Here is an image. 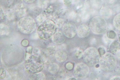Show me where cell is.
<instances>
[{
    "label": "cell",
    "mask_w": 120,
    "mask_h": 80,
    "mask_svg": "<svg viewBox=\"0 0 120 80\" xmlns=\"http://www.w3.org/2000/svg\"><path fill=\"white\" fill-rule=\"evenodd\" d=\"M57 27L53 21L47 20L39 25L37 33L39 38L44 40H47L52 38L56 32Z\"/></svg>",
    "instance_id": "1"
},
{
    "label": "cell",
    "mask_w": 120,
    "mask_h": 80,
    "mask_svg": "<svg viewBox=\"0 0 120 80\" xmlns=\"http://www.w3.org/2000/svg\"><path fill=\"white\" fill-rule=\"evenodd\" d=\"M44 66V62L41 58L33 55L26 60L24 68L26 72L32 74L41 72Z\"/></svg>",
    "instance_id": "2"
},
{
    "label": "cell",
    "mask_w": 120,
    "mask_h": 80,
    "mask_svg": "<svg viewBox=\"0 0 120 80\" xmlns=\"http://www.w3.org/2000/svg\"><path fill=\"white\" fill-rule=\"evenodd\" d=\"M36 27V21L31 17H23L17 23V27L19 31L26 34L34 32Z\"/></svg>",
    "instance_id": "3"
},
{
    "label": "cell",
    "mask_w": 120,
    "mask_h": 80,
    "mask_svg": "<svg viewBox=\"0 0 120 80\" xmlns=\"http://www.w3.org/2000/svg\"><path fill=\"white\" fill-rule=\"evenodd\" d=\"M99 64L102 70L105 72H111L113 71L116 66V57L112 53H105L100 57Z\"/></svg>",
    "instance_id": "4"
},
{
    "label": "cell",
    "mask_w": 120,
    "mask_h": 80,
    "mask_svg": "<svg viewBox=\"0 0 120 80\" xmlns=\"http://www.w3.org/2000/svg\"><path fill=\"white\" fill-rule=\"evenodd\" d=\"M90 27V29L94 33L100 35L105 32L107 29L108 25L104 18L96 16L91 20Z\"/></svg>",
    "instance_id": "5"
},
{
    "label": "cell",
    "mask_w": 120,
    "mask_h": 80,
    "mask_svg": "<svg viewBox=\"0 0 120 80\" xmlns=\"http://www.w3.org/2000/svg\"><path fill=\"white\" fill-rule=\"evenodd\" d=\"M100 55L96 48H88L83 52L82 58L83 61L90 66H93L99 63Z\"/></svg>",
    "instance_id": "6"
},
{
    "label": "cell",
    "mask_w": 120,
    "mask_h": 80,
    "mask_svg": "<svg viewBox=\"0 0 120 80\" xmlns=\"http://www.w3.org/2000/svg\"><path fill=\"white\" fill-rule=\"evenodd\" d=\"M89 72V68L87 65L84 63H80L75 66L73 73L76 78L82 79L88 76Z\"/></svg>",
    "instance_id": "7"
},
{
    "label": "cell",
    "mask_w": 120,
    "mask_h": 80,
    "mask_svg": "<svg viewBox=\"0 0 120 80\" xmlns=\"http://www.w3.org/2000/svg\"><path fill=\"white\" fill-rule=\"evenodd\" d=\"M62 30L65 36L69 38L75 37L77 32L76 26L74 23L72 22L65 23L62 27Z\"/></svg>",
    "instance_id": "8"
},
{
    "label": "cell",
    "mask_w": 120,
    "mask_h": 80,
    "mask_svg": "<svg viewBox=\"0 0 120 80\" xmlns=\"http://www.w3.org/2000/svg\"><path fill=\"white\" fill-rule=\"evenodd\" d=\"M56 50L53 49L48 48L41 52V58L44 62L47 65L51 63L53 60Z\"/></svg>",
    "instance_id": "9"
},
{
    "label": "cell",
    "mask_w": 120,
    "mask_h": 80,
    "mask_svg": "<svg viewBox=\"0 0 120 80\" xmlns=\"http://www.w3.org/2000/svg\"><path fill=\"white\" fill-rule=\"evenodd\" d=\"M90 29L89 27L86 24L80 25L77 29V34L79 37L84 38L87 37L89 34Z\"/></svg>",
    "instance_id": "10"
},
{
    "label": "cell",
    "mask_w": 120,
    "mask_h": 80,
    "mask_svg": "<svg viewBox=\"0 0 120 80\" xmlns=\"http://www.w3.org/2000/svg\"><path fill=\"white\" fill-rule=\"evenodd\" d=\"M65 36L63 33L57 31L52 37V42L57 45L62 44L65 41Z\"/></svg>",
    "instance_id": "11"
},
{
    "label": "cell",
    "mask_w": 120,
    "mask_h": 80,
    "mask_svg": "<svg viewBox=\"0 0 120 80\" xmlns=\"http://www.w3.org/2000/svg\"><path fill=\"white\" fill-rule=\"evenodd\" d=\"M14 11L16 13L19 18H22L24 17L26 13V10L22 4H17L15 5Z\"/></svg>",
    "instance_id": "12"
},
{
    "label": "cell",
    "mask_w": 120,
    "mask_h": 80,
    "mask_svg": "<svg viewBox=\"0 0 120 80\" xmlns=\"http://www.w3.org/2000/svg\"><path fill=\"white\" fill-rule=\"evenodd\" d=\"M113 14V11L111 7L106 6L102 7L100 11V14L103 18H108L111 17Z\"/></svg>",
    "instance_id": "13"
},
{
    "label": "cell",
    "mask_w": 120,
    "mask_h": 80,
    "mask_svg": "<svg viewBox=\"0 0 120 80\" xmlns=\"http://www.w3.org/2000/svg\"><path fill=\"white\" fill-rule=\"evenodd\" d=\"M55 57L56 60L59 62H64L66 60L67 58V55L65 52L62 50L58 51L56 53Z\"/></svg>",
    "instance_id": "14"
},
{
    "label": "cell",
    "mask_w": 120,
    "mask_h": 80,
    "mask_svg": "<svg viewBox=\"0 0 120 80\" xmlns=\"http://www.w3.org/2000/svg\"><path fill=\"white\" fill-rule=\"evenodd\" d=\"M110 50L112 54H117L120 50V43L117 40H115L111 44Z\"/></svg>",
    "instance_id": "15"
},
{
    "label": "cell",
    "mask_w": 120,
    "mask_h": 80,
    "mask_svg": "<svg viewBox=\"0 0 120 80\" xmlns=\"http://www.w3.org/2000/svg\"><path fill=\"white\" fill-rule=\"evenodd\" d=\"M49 65L48 67V71L51 74H55L58 71L59 66L57 64L51 63Z\"/></svg>",
    "instance_id": "16"
},
{
    "label": "cell",
    "mask_w": 120,
    "mask_h": 80,
    "mask_svg": "<svg viewBox=\"0 0 120 80\" xmlns=\"http://www.w3.org/2000/svg\"><path fill=\"white\" fill-rule=\"evenodd\" d=\"M30 80H45V76L44 73L40 72L32 74L30 76Z\"/></svg>",
    "instance_id": "17"
},
{
    "label": "cell",
    "mask_w": 120,
    "mask_h": 80,
    "mask_svg": "<svg viewBox=\"0 0 120 80\" xmlns=\"http://www.w3.org/2000/svg\"><path fill=\"white\" fill-rule=\"evenodd\" d=\"M84 8L81 13V19L83 22H86L90 19V14L88 11L86 10V7Z\"/></svg>",
    "instance_id": "18"
},
{
    "label": "cell",
    "mask_w": 120,
    "mask_h": 80,
    "mask_svg": "<svg viewBox=\"0 0 120 80\" xmlns=\"http://www.w3.org/2000/svg\"><path fill=\"white\" fill-rule=\"evenodd\" d=\"M0 33L1 35L7 34L9 33V28L8 25L5 23H1L0 25Z\"/></svg>",
    "instance_id": "19"
},
{
    "label": "cell",
    "mask_w": 120,
    "mask_h": 80,
    "mask_svg": "<svg viewBox=\"0 0 120 80\" xmlns=\"http://www.w3.org/2000/svg\"><path fill=\"white\" fill-rule=\"evenodd\" d=\"M103 2V0H91V5L92 7L96 9L101 7Z\"/></svg>",
    "instance_id": "20"
},
{
    "label": "cell",
    "mask_w": 120,
    "mask_h": 80,
    "mask_svg": "<svg viewBox=\"0 0 120 80\" xmlns=\"http://www.w3.org/2000/svg\"><path fill=\"white\" fill-rule=\"evenodd\" d=\"M49 3V0H38L37 5L39 8L45 9L48 6Z\"/></svg>",
    "instance_id": "21"
},
{
    "label": "cell",
    "mask_w": 120,
    "mask_h": 80,
    "mask_svg": "<svg viewBox=\"0 0 120 80\" xmlns=\"http://www.w3.org/2000/svg\"><path fill=\"white\" fill-rule=\"evenodd\" d=\"M47 16L45 14H41L38 15L36 18V22L39 25L46 21Z\"/></svg>",
    "instance_id": "22"
},
{
    "label": "cell",
    "mask_w": 120,
    "mask_h": 80,
    "mask_svg": "<svg viewBox=\"0 0 120 80\" xmlns=\"http://www.w3.org/2000/svg\"><path fill=\"white\" fill-rule=\"evenodd\" d=\"M113 24L116 28L120 30V13L115 17L113 19Z\"/></svg>",
    "instance_id": "23"
},
{
    "label": "cell",
    "mask_w": 120,
    "mask_h": 80,
    "mask_svg": "<svg viewBox=\"0 0 120 80\" xmlns=\"http://www.w3.org/2000/svg\"><path fill=\"white\" fill-rule=\"evenodd\" d=\"M15 11L11 10H8L6 11H4L5 16L8 20H13L15 18Z\"/></svg>",
    "instance_id": "24"
},
{
    "label": "cell",
    "mask_w": 120,
    "mask_h": 80,
    "mask_svg": "<svg viewBox=\"0 0 120 80\" xmlns=\"http://www.w3.org/2000/svg\"><path fill=\"white\" fill-rule=\"evenodd\" d=\"M65 23V21L64 19L62 18L57 19L55 22V24L57 27L60 28L63 27Z\"/></svg>",
    "instance_id": "25"
},
{
    "label": "cell",
    "mask_w": 120,
    "mask_h": 80,
    "mask_svg": "<svg viewBox=\"0 0 120 80\" xmlns=\"http://www.w3.org/2000/svg\"><path fill=\"white\" fill-rule=\"evenodd\" d=\"M67 18L70 20H73L77 17V14L75 11H71L68 13L67 14Z\"/></svg>",
    "instance_id": "26"
},
{
    "label": "cell",
    "mask_w": 120,
    "mask_h": 80,
    "mask_svg": "<svg viewBox=\"0 0 120 80\" xmlns=\"http://www.w3.org/2000/svg\"><path fill=\"white\" fill-rule=\"evenodd\" d=\"M107 36L109 39L112 40L115 39L116 37V34L114 31H111L108 32L107 34Z\"/></svg>",
    "instance_id": "27"
},
{
    "label": "cell",
    "mask_w": 120,
    "mask_h": 80,
    "mask_svg": "<svg viewBox=\"0 0 120 80\" xmlns=\"http://www.w3.org/2000/svg\"><path fill=\"white\" fill-rule=\"evenodd\" d=\"M6 4L8 7L10 8V7L14 6L16 4L17 0H6Z\"/></svg>",
    "instance_id": "28"
},
{
    "label": "cell",
    "mask_w": 120,
    "mask_h": 80,
    "mask_svg": "<svg viewBox=\"0 0 120 80\" xmlns=\"http://www.w3.org/2000/svg\"><path fill=\"white\" fill-rule=\"evenodd\" d=\"M63 3L65 6L70 7L73 4V0H63Z\"/></svg>",
    "instance_id": "29"
},
{
    "label": "cell",
    "mask_w": 120,
    "mask_h": 80,
    "mask_svg": "<svg viewBox=\"0 0 120 80\" xmlns=\"http://www.w3.org/2000/svg\"><path fill=\"white\" fill-rule=\"evenodd\" d=\"M32 53L34 55L39 56V55H40L41 53V52L38 48H34L33 49Z\"/></svg>",
    "instance_id": "30"
},
{
    "label": "cell",
    "mask_w": 120,
    "mask_h": 80,
    "mask_svg": "<svg viewBox=\"0 0 120 80\" xmlns=\"http://www.w3.org/2000/svg\"><path fill=\"white\" fill-rule=\"evenodd\" d=\"M111 39L108 38L107 34L104 35L102 38V41L105 44L108 45L110 43Z\"/></svg>",
    "instance_id": "31"
},
{
    "label": "cell",
    "mask_w": 120,
    "mask_h": 80,
    "mask_svg": "<svg viewBox=\"0 0 120 80\" xmlns=\"http://www.w3.org/2000/svg\"><path fill=\"white\" fill-rule=\"evenodd\" d=\"M83 52L80 49L77 50L75 53V55L78 58H81L83 55Z\"/></svg>",
    "instance_id": "32"
},
{
    "label": "cell",
    "mask_w": 120,
    "mask_h": 80,
    "mask_svg": "<svg viewBox=\"0 0 120 80\" xmlns=\"http://www.w3.org/2000/svg\"><path fill=\"white\" fill-rule=\"evenodd\" d=\"M66 69L67 70H71L73 69L74 65L71 62H68L67 63L65 66Z\"/></svg>",
    "instance_id": "33"
},
{
    "label": "cell",
    "mask_w": 120,
    "mask_h": 80,
    "mask_svg": "<svg viewBox=\"0 0 120 80\" xmlns=\"http://www.w3.org/2000/svg\"><path fill=\"white\" fill-rule=\"evenodd\" d=\"M98 52L100 56H102L105 53V51L104 48L102 47H100L98 49Z\"/></svg>",
    "instance_id": "34"
},
{
    "label": "cell",
    "mask_w": 120,
    "mask_h": 80,
    "mask_svg": "<svg viewBox=\"0 0 120 80\" xmlns=\"http://www.w3.org/2000/svg\"><path fill=\"white\" fill-rule=\"evenodd\" d=\"M6 76V73L4 70L3 69H1L0 70V79H4Z\"/></svg>",
    "instance_id": "35"
},
{
    "label": "cell",
    "mask_w": 120,
    "mask_h": 80,
    "mask_svg": "<svg viewBox=\"0 0 120 80\" xmlns=\"http://www.w3.org/2000/svg\"><path fill=\"white\" fill-rule=\"evenodd\" d=\"M5 17V13L4 11L3 8H2L1 6L0 7V19L1 20H3L4 18Z\"/></svg>",
    "instance_id": "36"
},
{
    "label": "cell",
    "mask_w": 120,
    "mask_h": 80,
    "mask_svg": "<svg viewBox=\"0 0 120 80\" xmlns=\"http://www.w3.org/2000/svg\"><path fill=\"white\" fill-rule=\"evenodd\" d=\"M29 42L27 40H22L21 42V44L24 47H26L28 45Z\"/></svg>",
    "instance_id": "37"
},
{
    "label": "cell",
    "mask_w": 120,
    "mask_h": 80,
    "mask_svg": "<svg viewBox=\"0 0 120 80\" xmlns=\"http://www.w3.org/2000/svg\"><path fill=\"white\" fill-rule=\"evenodd\" d=\"M33 49L31 46H30L28 47L26 49V51L28 53L31 54L32 52H33Z\"/></svg>",
    "instance_id": "38"
},
{
    "label": "cell",
    "mask_w": 120,
    "mask_h": 80,
    "mask_svg": "<svg viewBox=\"0 0 120 80\" xmlns=\"http://www.w3.org/2000/svg\"><path fill=\"white\" fill-rule=\"evenodd\" d=\"M31 36L32 38L34 39H37L38 38H39V36H38V35L37 33L34 34L32 35Z\"/></svg>",
    "instance_id": "39"
},
{
    "label": "cell",
    "mask_w": 120,
    "mask_h": 80,
    "mask_svg": "<svg viewBox=\"0 0 120 80\" xmlns=\"http://www.w3.org/2000/svg\"><path fill=\"white\" fill-rule=\"evenodd\" d=\"M27 4H31L34 3L36 0H23Z\"/></svg>",
    "instance_id": "40"
},
{
    "label": "cell",
    "mask_w": 120,
    "mask_h": 80,
    "mask_svg": "<svg viewBox=\"0 0 120 80\" xmlns=\"http://www.w3.org/2000/svg\"><path fill=\"white\" fill-rule=\"evenodd\" d=\"M31 54H30V53H28L27 52H26V53L25 54V59L26 60H27V59H28L29 58H30V57Z\"/></svg>",
    "instance_id": "41"
},
{
    "label": "cell",
    "mask_w": 120,
    "mask_h": 80,
    "mask_svg": "<svg viewBox=\"0 0 120 80\" xmlns=\"http://www.w3.org/2000/svg\"><path fill=\"white\" fill-rule=\"evenodd\" d=\"M111 80H120V76H115L112 77Z\"/></svg>",
    "instance_id": "42"
},
{
    "label": "cell",
    "mask_w": 120,
    "mask_h": 80,
    "mask_svg": "<svg viewBox=\"0 0 120 80\" xmlns=\"http://www.w3.org/2000/svg\"><path fill=\"white\" fill-rule=\"evenodd\" d=\"M107 2L109 4H112L114 3L115 0H107Z\"/></svg>",
    "instance_id": "43"
},
{
    "label": "cell",
    "mask_w": 120,
    "mask_h": 80,
    "mask_svg": "<svg viewBox=\"0 0 120 80\" xmlns=\"http://www.w3.org/2000/svg\"><path fill=\"white\" fill-rule=\"evenodd\" d=\"M80 0H73V4H77L80 2Z\"/></svg>",
    "instance_id": "44"
},
{
    "label": "cell",
    "mask_w": 120,
    "mask_h": 80,
    "mask_svg": "<svg viewBox=\"0 0 120 80\" xmlns=\"http://www.w3.org/2000/svg\"><path fill=\"white\" fill-rule=\"evenodd\" d=\"M119 40L120 42V36H119Z\"/></svg>",
    "instance_id": "45"
},
{
    "label": "cell",
    "mask_w": 120,
    "mask_h": 80,
    "mask_svg": "<svg viewBox=\"0 0 120 80\" xmlns=\"http://www.w3.org/2000/svg\"><path fill=\"white\" fill-rule=\"evenodd\" d=\"M118 0L120 1V0Z\"/></svg>",
    "instance_id": "46"
}]
</instances>
